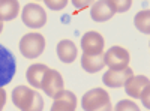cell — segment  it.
I'll return each instance as SVG.
<instances>
[{
    "instance_id": "8fae6325",
    "label": "cell",
    "mask_w": 150,
    "mask_h": 111,
    "mask_svg": "<svg viewBox=\"0 0 150 111\" xmlns=\"http://www.w3.org/2000/svg\"><path fill=\"white\" fill-rule=\"evenodd\" d=\"M53 99L54 102L51 105V111H75L77 110V96L71 90L63 89Z\"/></svg>"
},
{
    "instance_id": "4fadbf2b",
    "label": "cell",
    "mask_w": 150,
    "mask_h": 111,
    "mask_svg": "<svg viewBox=\"0 0 150 111\" xmlns=\"http://www.w3.org/2000/svg\"><path fill=\"white\" fill-rule=\"evenodd\" d=\"M77 56H78V50H77V45L74 44V41L63 39L57 44V57L60 59V62L71 65L75 62Z\"/></svg>"
},
{
    "instance_id": "6da1fadb",
    "label": "cell",
    "mask_w": 150,
    "mask_h": 111,
    "mask_svg": "<svg viewBox=\"0 0 150 111\" xmlns=\"http://www.w3.org/2000/svg\"><path fill=\"white\" fill-rule=\"evenodd\" d=\"M12 102L20 111H42L44 99L38 90L27 86H17L12 90Z\"/></svg>"
},
{
    "instance_id": "7402d4cb",
    "label": "cell",
    "mask_w": 150,
    "mask_h": 111,
    "mask_svg": "<svg viewBox=\"0 0 150 111\" xmlns=\"http://www.w3.org/2000/svg\"><path fill=\"white\" fill-rule=\"evenodd\" d=\"M5 104H6V92L3 87H0V111L3 110Z\"/></svg>"
},
{
    "instance_id": "8992f818",
    "label": "cell",
    "mask_w": 150,
    "mask_h": 111,
    "mask_svg": "<svg viewBox=\"0 0 150 111\" xmlns=\"http://www.w3.org/2000/svg\"><path fill=\"white\" fill-rule=\"evenodd\" d=\"M17 71L15 57L8 48L0 45V87H5L12 81Z\"/></svg>"
},
{
    "instance_id": "e0dca14e",
    "label": "cell",
    "mask_w": 150,
    "mask_h": 111,
    "mask_svg": "<svg viewBox=\"0 0 150 111\" xmlns=\"http://www.w3.org/2000/svg\"><path fill=\"white\" fill-rule=\"evenodd\" d=\"M134 24L141 33L149 35L150 33V11L149 9H143L134 18Z\"/></svg>"
},
{
    "instance_id": "9a60e30c",
    "label": "cell",
    "mask_w": 150,
    "mask_h": 111,
    "mask_svg": "<svg viewBox=\"0 0 150 111\" xmlns=\"http://www.w3.org/2000/svg\"><path fill=\"white\" fill-rule=\"evenodd\" d=\"M81 66L86 72L89 74H96L105 68L104 62V53L101 54H84L81 56Z\"/></svg>"
},
{
    "instance_id": "603a6c76",
    "label": "cell",
    "mask_w": 150,
    "mask_h": 111,
    "mask_svg": "<svg viewBox=\"0 0 150 111\" xmlns=\"http://www.w3.org/2000/svg\"><path fill=\"white\" fill-rule=\"evenodd\" d=\"M98 111H112V105H111V102H110V104H107L105 107H102L101 110H98Z\"/></svg>"
},
{
    "instance_id": "277c9868",
    "label": "cell",
    "mask_w": 150,
    "mask_h": 111,
    "mask_svg": "<svg viewBox=\"0 0 150 111\" xmlns=\"http://www.w3.org/2000/svg\"><path fill=\"white\" fill-rule=\"evenodd\" d=\"M104 62H105V66H108V69L120 71L125 68H129L131 54L126 48H123L120 45H114L108 48V51L104 53Z\"/></svg>"
},
{
    "instance_id": "9c48e42d",
    "label": "cell",
    "mask_w": 150,
    "mask_h": 111,
    "mask_svg": "<svg viewBox=\"0 0 150 111\" xmlns=\"http://www.w3.org/2000/svg\"><path fill=\"white\" fill-rule=\"evenodd\" d=\"M131 77H134V72H132L131 68H125V69H120V71H111V69H108L104 74L102 81L110 89H119V87H123Z\"/></svg>"
},
{
    "instance_id": "ffe728a7",
    "label": "cell",
    "mask_w": 150,
    "mask_h": 111,
    "mask_svg": "<svg viewBox=\"0 0 150 111\" xmlns=\"http://www.w3.org/2000/svg\"><path fill=\"white\" fill-rule=\"evenodd\" d=\"M68 0H45V5L53 9V11H60V9H65L68 6Z\"/></svg>"
},
{
    "instance_id": "5bb4252c",
    "label": "cell",
    "mask_w": 150,
    "mask_h": 111,
    "mask_svg": "<svg viewBox=\"0 0 150 111\" xmlns=\"http://www.w3.org/2000/svg\"><path fill=\"white\" fill-rule=\"evenodd\" d=\"M48 69L50 68L45 63H33L27 68L26 78L33 89H41L42 87V81H44V77H45Z\"/></svg>"
},
{
    "instance_id": "44dd1931",
    "label": "cell",
    "mask_w": 150,
    "mask_h": 111,
    "mask_svg": "<svg viewBox=\"0 0 150 111\" xmlns=\"http://www.w3.org/2000/svg\"><path fill=\"white\" fill-rule=\"evenodd\" d=\"M149 93H150V89L144 90V93H143V95H141V98H140V99L143 101V104H144V107H146V108H149V107H150V102H149Z\"/></svg>"
},
{
    "instance_id": "7a4b0ae2",
    "label": "cell",
    "mask_w": 150,
    "mask_h": 111,
    "mask_svg": "<svg viewBox=\"0 0 150 111\" xmlns=\"http://www.w3.org/2000/svg\"><path fill=\"white\" fill-rule=\"evenodd\" d=\"M44 50H45V38L38 32L26 33L20 41V53L26 59L39 57L44 53Z\"/></svg>"
},
{
    "instance_id": "52a82bcc",
    "label": "cell",
    "mask_w": 150,
    "mask_h": 111,
    "mask_svg": "<svg viewBox=\"0 0 150 111\" xmlns=\"http://www.w3.org/2000/svg\"><path fill=\"white\" fill-rule=\"evenodd\" d=\"M81 48H83L84 54H101V53H104V48H105L104 36L99 32H95V30L84 33V36L81 38Z\"/></svg>"
},
{
    "instance_id": "cb8c5ba5",
    "label": "cell",
    "mask_w": 150,
    "mask_h": 111,
    "mask_svg": "<svg viewBox=\"0 0 150 111\" xmlns=\"http://www.w3.org/2000/svg\"><path fill=\"white\" fill-rule=\"evenodd\" d=\"M3 32V21H0V33Z\"/></svg>"
},
{
    "instance_id": "d6986e66",
    "label": "cell",
    "mask_w": 150,
    "mask_h": 111,
    "mask_svg": "<svg viewBox=\"0 0 150 111\" xmlns=\"http://www.w3.org/2000/svg\"><path fill=\"white\" fill-rule=\"evenodd\" d=\"M114 12H126L132 6V0H108Z\"/></svg>"
},
{
    "instance_id": "3957f363",
    "label": "cell",
    "mask_w": 150,
    "mask_h": 111,
    "mask_svg": "<svg viewBox=\"0 0 150 111\" xmlns=\"http://www.w3.org/2000/svg\"><path fill=\"white\" fill-rule=\"evenodd\" d=\"M47 12L42 5L30 2L21 11V20L29 29H42L47 24Z\"/></svg>"
},
{
    "instance_id": "30bf717a",
    "label": "cell",
    "mask_w": 150,
    "mask_h": 111,
    "mask_svg": "<svg viewBox=\"0 0 150 111\" xmlns=\"http://www.w3.org/2000/svg\"><path fill=\"white\" fill-rule=\"evenodd\" d=\"M123 87H125V92H126L131 98L140 99L141 95L144 93V90L150 89V80L146 75H134L126 81V84H125Z\"/></svg>"
},
{
    "instance_id": "2e32d148",
    "label": "cell",
    "mask_w": 150,
    "mask_h": 111,
    "mask_svg": "<svg viewBox=\"0 0 150 111\" xmlns=\"http://www.w3.org/2000/svg\"><path fill=\"white\" fill-rule=\"evenodd\" d=\"M20 14V2L0 0V21H12Z\"/></svg>"
},
{
    "instance_id": "ac0fdd59",
    "label": "cell",
    "mask_w": 150,
    "mask_h": 111,
    "mask_svg": "<svg viewBox=\"0 0 150 111\" xmlns=\"http://www.w3.org/2000/svg\"><path fill=\"white\" fill-rule=\"evenodd\" d=\"M112 111H140V107L131 99H122L112 108Z\"/></svg>"
},
{
    "instance_id": "5b68a950",
    "label": "cell",
    "mask_w": 150,
    "mask_h": 111,
    "mask_svg": "<svg viewBox=\"0 0 150 111\" xmlns=\"http://www.w3.org/2000/svg\"><path fill=\"white\" fill-rule=\"evenodd\" d=\"M110 102L111 99H110L108 92L105 89L96 87V89H90L89 92H86L83 95L81 107L84 111H98Z\"/></svg>"
},
{
    "instance_id": "7c38bea8",
    "label": "cell",
    "mask_w": 150,
    "mask_h": 111,
    "mask_svg": "<svg viewBox=\"0 0 150 111\" xmlns=\"http://www.w3.org/2000/svg\"><path fill=\"white\" fill-rule=\"evenodd\" d=\"M116 12L112 11V8L110 6V2L108 0H99V2H95L90 8V15H92V20L93 21H98V23H104V21H108L114 17Z\"/></svg>"
},
{
    "instance_id": "ba28073f",
    "label": "cell",
    "mask_w": 150,
    "mask_h": 111,
    "mask_svg": "<svg viewBox=\"0 0 150 111\" xmlns=\"http://www.w3.org/2000/svg\"><path fill=\"white\" fill-rule=\"evenodd\" d=\"M48 96L54 98L56 95H59L62 90L65 89V83H63V77L62 74L56 69H48L44 81H42V87H41Z\"/></svg>"
}]
</instances>
